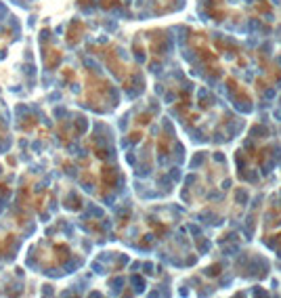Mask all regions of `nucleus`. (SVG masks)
Masks as SVG:
<instances>
[{"label":"nucleus","instance_id":"1","mask_svg":"<svg viewBox=\"0 0 281 298\" xmlns=\"http://www.w3.org/2000/svg\"><path fill=\"white\" fill-rule=\"evenodd\" d=\"M55 250H57V252H59V258H61V260H65V258H67V256H69V250H67V248H65V246H57V248H55Z\"/></svg>","mask_w":281,"mask_h":298}]
</instances>
